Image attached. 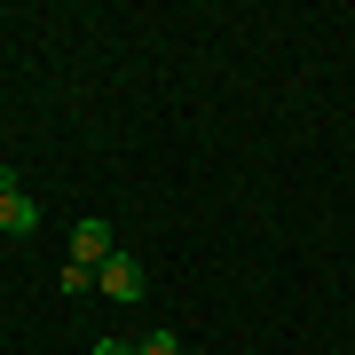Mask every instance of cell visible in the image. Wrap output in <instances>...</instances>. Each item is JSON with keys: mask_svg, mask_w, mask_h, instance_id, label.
Listing matches in <instances>:
<instances>
[{"mask_svg": "<svg viewBox=\"0 0 355 355\" xmlns=\"http://www.w3.org/2000/svg\"><path fill=\"white\" fill-rule=\"evenodd\" d=\"M95 284H103V300H119V308H135L142 292H150V277H142V261H135V253H111V261L95 268Z\"/></svg>", "mask_w": 355, "mask_h": 355, "instance_id": "7a4b0ae2", "label": "cell"}, {"mask_svg": "<svg viewBox=\"0 0 355 355\" xmlns=\"http://www.w3.org/2000/svg\"><path fill=\"white\" fill-rule=\"evenodd\" d=\"M95 355H135V347H127V340H103V347H95Z\"/></svg>", "mask_w": 355, "mask_h": 355, "instance_id": "8992f818", "label": "cell"}, {"mask_svg": "<svg viewBox=\"0 0 355 355\" xmlns=\"http://www.w3.org/2000/svg\"><path fill=\"white\" fill-rule=\"evenodd\" d=\"M64 292H95V268H79V261H64V277H55Z\"/></svg>", "mask_w": 355, "mask_h": 355, "instance_id": "5b68a950", "label": "cell"}, {"mask_svg": "<svg viewBox=\"0 0 355 355\" xmlns=\"http://www.w3.org/2000/svg\"><path fill=\"white\" fill-rule=\"evenodd\" d=\"M135 355H190V347H182L174 331H142V340H135Z\"/></svg>", "mask_w": 355, "mask_h": 355, "instance_id": "277c9868", "label": "cell"}, {"mask_svg": "<svg viewBox=\"0 0 355 355\" xmlns=\"http://www.w3.org/2000/svg\"><path fill=\"white\" fill-rule=\"evenodd\" d=\"M0 237H40V205L16 166H0Z\"/></svg>", "mask_w": 355, "mask_h": 355, "instance_id": "6da1fadb", "label": "cell"}, {"mask_svg": "<svg viewBox=\"0 0 355 355\" xmlns=\"http://www.w3.org/2000/svg\"><path fill=\"white\" fill-rule=\"evenodd\" d=\"M111 253H119V237H111V221H103V214H87V221L71 229V261H79V268H103Z\"/></svg>", "mask_w": 355, "mask_h": 355, "instance_id": "3957f363", "label": "cell"}]
</instances>
